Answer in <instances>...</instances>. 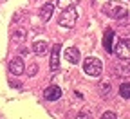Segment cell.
I'll return each instance as SVG.
<instances>
[{"instance_id": "6da1fadb", "label": "cell", "mask_w": 130, "mask_h": 119, "mask_svg": "<svg viewBox=\"0 0 130 119\" xmlns=\"http://www.w3.org/2000/svg\"><path fill=\"white\" fill-rule=\"evenodd\" d=\"M101 11L108 16V18H114V20H123L128 14V7L123 2H118V0H108L107 4H103Z\"/></svg>"}, {"instance_id": "7a4b0ae2", "label": "cell", "mask_w": 130, "mask_h": 119, "mask_svg": "<svg viewBox=\"0 0 130 119\" xmlns=\"http://www.w3.org/2000/svg\"><path fill=\"white\" fill-rule=\"evenodd\" d=\"M112 53L121 60H130V35L118 38V42L112 47Z\"/></svg>"}, {"instance_id": "3957f363", "label": "cell", "mask_w": 130, "mask_h": 119, "mask_svg": "<svg viewBox=\"0 0 130 119\" xmlns=\"http://www.w3.org/2000/svg\"><path fill=\"white\" fill-rule=\"evenodd\" d=\"M76 20H78V9L76 7L63 9V13L58 16V24L65 29H72L76 25Z\"/></svg>"}, {"instance_id": "277c9868", "label": "cell", "mask_w": 130, "mask_h": 119, "mask_svg": "<svg viewBox=\"0 0 130 119\" xmlns=\"http://www.w3.org/2000/svg\"><path fill=\"white\" fill-rule=\"evenodd\" d=\"M83 71L89 74V76H92V78H96V76H100L101 74V71H103V63L98 60V58H85V61H83Z\"/></svg>"}, {"instance_id": "5b68a950", "label": "cell", "mask_w": 130, "mask_h": 119, "mask_svg": "<svg viewBox=\"0 0 130 119\" xmlns=\"http://www.w3.org/2000/svg\"><path fill=\"white\" fill-rule=\"evenodd\" d=\"M60 53H61V45L54 43L51 47V61H49V69L51 71H58L60 69Z\"/></svg>"}, {"instance_id": "8992f818", "label": "cell", "mask_w": 130, "mask_h": 119, "mask_svg": "<svg viewBox=\"0 0 130 119\" xmlns=\"http://www.w3.org/2000/svg\"><path fill=\"white\" fill-rule=\"evenodd\" d=\"M43 97H45L47 101H56V99L61 97V89L56 87V85H51V87H47V89L43 90Z\"/></svg>"}, {"instance_id": "52a82bcc", "label": "cell", "mask_w": 130, "mask_h": 119, "mask_svg": "<svg viewBox=\"0 0 130 119\" xmlns=\"http://www.w3.org/2000/svg\"><path fill=\"white\" fill-rule=\"evenodd\" d=\"M9 71H11V74H14V76L22 74V72L25 71L24 60H22V58H13V60L9 61Z\"/></svg>"}, {"instance_id": "ba28073f", "label": "cell", "mask_w": 130, "mask_h": 119, "mask_svg": "<svg viewBox=\"0 0 130 119\" xmlns=\"http://www.w3.org/2000/svg\"><path fill=\"white\" fill-rule=\"evenodd\" d=\"M53 13H54V4H43L42 9H40V20L49 22L53 18Z\"/></svg>"}, {"instance_id": "9c48e42d", "label": "cell", "mask_w": 130, "mask_h": 119, "mask_svg": "<svg viewBox=\"0 0 130 119\" xmlns=\"http://www.w3.org/2000/svg\"><path fill=\"white\" fill-rule=\"evenodd\" d=\"M32 50H35L36 56H43L49 50V43L45 40H36V42H32Z\"/></svg>"}, {"instance_id": "30bf717a", "label": "cell", "mask_w": 130, "mask_h": 119, "mask_svg": "<svg viewBox=\"0 0 130 119\" xmlns=\"http://www.w3.org/2000/svg\"><path fill=\"white\" fill-rule=\"evenodd\" d=\"M63 56H65V60L71 61V63H78L79 61V50L76 47H69V49H65Z\"/></svg>"}, {"instance_id": "8fae6325", "label": "cell", "mask_w": 130, "mask_h": 119, "mask_svg": "<svg viewBox=\"0 0 130 119\" xmlns=\"http://www.w3.org/2000/svg\"><path fill=\"white\" fill-rule=\"evenodd\" d=\"M112 40H114V31L108 29V31L105 32V36H103V45H105V49L108 50V53H112V47H114Z\"/></svg>"}, {"instance_id": "7c38bea8", "label": "cell", "mask_w": 130, "mask_h": 119, "mask_svg": "<svg viewBox=\"0 0 130 119\" xmlns=\"http://www.w3.org/2000/svg\"><path fill=\"white\" fill-rule=\"evenodd\" d=\"M58 2V7L63 11V9H69V7H76L78 0H56Z\"/></svg>"}, {"instance_id": "4fadbf2b", "label": "cell", "mask_w": 130, "mask_h": 119, "mask_svg": "<svg viewBox=\"0 0 130 119\" xmlns=\"http://www.w3.org/2000/svg\"><path fill=\"white\" fill-rule=\"evenodd\" d=\"M119 94H121V97H125V99H130V81L123 83L121 87H119Z\"/></svg>"}, {"instance_id": "5bb4252c", "label": "cell", "mask_w": 130, "mask_h": 119, "mask_svg": "<svg viewBox=\"0 0 130 119\" xmlns=\"http://www.w3.org/2000/svg\"><path fill=\"white\" fill-rule=\"evenodd\" d=\"M38 65L36 63H32V65H29V69H27V76H35V74H38Z\"/></svg>"}, {"instance_id": "9a60e30c", "label": "cell", "mask_w": 130, "mask_h": 119, "mask_svg": "<svg viewBox=\"0 0 130 119\" xmlns=\"http://www.w3.org/2000/svg\"><path fill=\"white\" fill-rule=\"evenodd\" d=\"M76 119H92V114H90L89 110H83V112H79V114L76 115Z\"/></svg>"}, {"instance_id": "2e32d148", "label": "cell", "mask_w": 130, "mask_h": 119, "mask_svg": "<svg viewBox=\"0 0 130 119\" xmlns=\"http://www.w3.org/2000/svg\"><path fill=\"white\" fill-rule=\"evenodd\" d=\"M101 119H118V117H116V114H114V112H110V110H107V112H103V115H101Z\"/></svg>"}, {"instance_id": "e0dca14e", "label": "cell", "mask_w": 130, "mask_h": 119, "mask_svg": "<svg viewBox=\"0 0 130 119\" xmlns=\"http://www.w3.org/2000/svg\"><path fill=\"white\" fill-rule=\"evenodd\" d=\"M24 36H25V32L24 31H18V32H14V35H13V40L18 42V40H24Z\"/></svg>"}, {"instance_id": "ac0fdd59", "label": "cell", "mask_w": 130, "mask_h": 119, "mask_svg": "<svg viewBox=\"0 0 130 119\" xmlns=\"http://www.w3.org/2000/svg\"><path fill=\"white\" fill-rule=\"evenodd\" d=\"M32 2H35L36 6H43V4H53L54 0H32Z\"/></svg>"}, {"instance_id": "d6986e66", "label": "cell", "mask_w": 130, "mask_h": 119, "mask_svg": "<svg viewBox=\"0 0 130 119\" xmlns=\"http://www.w3.org/2000/svg\"><path fill=\"white\" fill-rule=\"evenodd\" d=\"M101 90H103L105 94H107V92H110V85H107V83H103V85H101Z\"/></svg>"}, {"instance_id": "ffe728a7", "label": "cell", "mask_w": 130, "mask_h": 119, "mask_svg": "<svg viewBox=\"0 0 130 119\" xmlns=\"http://www.w3.org/2000/svg\"><path fill=\"white\" fill-rule=\"evenodd\" d=\"M123 74H130V63L125 67V69H123Z\"/></svg>"}]
</instances>
